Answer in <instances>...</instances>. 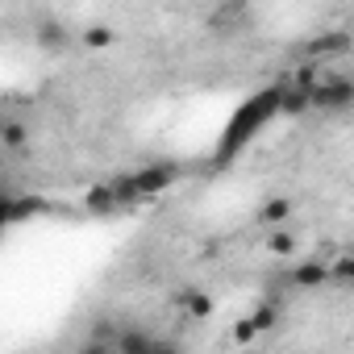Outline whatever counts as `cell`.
<instances>
[{"label": "cell", "mask_w": 354, "mask_h": 354, "mask_svg": "<svg viewBox=\"0 0 354 354\" xmlns=\"http://www.w3.org/2000/svg\"><path fill=\"white\" fill-rule=\"evenodd\" d=\"M329 279H337V283H350V279H354V259H350V254L333 259V263H329Z\"/></svg>", "instance_id": "cell-14"}, {"label": "cell", "mask_w": 354, "mask_h": 354, "mask_svg": "<svg viewBox=\"0 0 354 354\" xmlns=\"http://www.w3.org/2000/svg\"><path fill=\"white\" fill-rule=\"evenodd\" d=\"M321 75H325V71H321V63H317V59H308V63H300V67L292 71L288 88H296V92H313V88L321 84Z\"/></svg>", "instance_id": "cell-5"}, {"label": "cell", "mask_w": 354, "mask_h": 354, "mask_svg": "<svg viewBox=\"0 0 354 354\" xmlns=\"http://www.w3.org/2000/svg\"><path fill=\"white\" fill-rule=\"evenodd\" d=\"M350 100H354V84L346 80V75H321V84L308 92V109H329V113H342V109H350Z\"/></svg>", "instance_id": "cell-2"}, {"label": "cell", "mask_w": 354, "mask_h": 354, "mask_svg": "<svg viewBox=\"0 0 354 354\" xmlns=\"http://www.w3.org/2000/svg\"><path fill=\"white\" fill-rule=\"evenodd\" d=\"M288 283L292 288H321V283H329V263L325 259H304L288 271Z\"/></svg>", "instance_id": "cell-4"}, {"label": "cell", "mask_w": 354, "mask_h": 354, "mask_svg": "<svg viewBox=\"0 0 354 354\" xmlns=\"http://www.w3.org/2000/svg\"><path fill=\"white\" fill-rule=\"evenodd\" d=\"M0 125H5V121H0Z\"/></svg>", "instance_id": "cell-19"}, {"label": "cell", "mask_w": 354, "mask_h": 354, "mask_svg": "<svg viewBox=\"0 0 354 354\" xmlns=\"http://www.w3.org/2000/svg\"><path fill=\"white\" fill-rule=\"evenodd\" d=\"M180 308L192 313V317H209V313H213V300H209V292L188 288V292H180Z\"/></svg>", "instance_id": "cell-8"}, {"label": "cell", "mask_w": 354, "mask_h": 354, "mask_svg": "<svg viewBox=\"0 0 354 354\" xmlns=\"http://www.w3.org/2000/svg\"><path fill=\"white\" fill-rule=\"evenodd\" d=\"M175 175H180V167H175V162H150V167H138L129 175V184H133L138 201H150V196H158V192H167L175 184Z\"/></svg>", "instance_id": "cell-3"}, {"label": "cell", "mask_w": 354, "mask_h": 354, "mask_svg": "<svg viewBox=\"0 0 354 354\" xmlns=\"http://www.w3.org/2000/svg\"><path fill=\"white\" fill-rule=\"evenodd\" d=\"M26 138H30V129L21 121H5V125H0V142H5V146H26Z\"/></svg>", "instance_id": "cell-12"}, {"label": "cell", "mask_w": 354, "mask_h": 354, "mask_svg": "<svg viewBox=\"0 0 354 354\" xmlns=\"http://www.w3.org/2000/svg\"><path fill=\"white\" fill-rule=\"evenodd\" d=\"M271 113H279V88H271V92H263V96H254V100H246V104L238 109V117L230 121V129H225V138H221V146H217V158H234V154L250 142V133L263 129V121H267Z\"/></svg>", "instance_id": "cell-1"}, {"label": "cell", "mask_w": 354, "mask_h": 354, "mask_svg": "<svg viewBox=\"0 0 354 354\" xmlns=\"http://www.w3.org/2000/svg\"><path fill=\"white\" fill-rule=\"evenodd\" d=\"M146 354H184V350L175 346V342H162V337H154V346H150Z\"/></svg>", "instance_id": "cell-17"}, {"label": "cell", "mask_w": 354, "mask_h": 354, "mask_svg": "<svg viewBox=\"0 0 354 354\" xmlns=\"http://www.w3.org/2000/svg\"><path fill=\"white\" fill-rule=\"evenodd\" d=\"M308 109V92H296V88H279V113L288 117H300Z\"/></svg>", "instance_id": "cell-9"}, {"label": "cell", "mask_w": 354, "mask_h": 354, "mask_svg": "<svg viewBox=\"0 0 354 354\" xmlns=\"http://www.w3.org/2000/svg\"><path fill=\"white\" fill-rule=\"evenodd\" d=\"M267 246H271V254H292V250H296V238H292L288 230H271Z\"/></svg>", "instance_id": "cell-13"}, {"label": "cell", "mask_w": 354, "mask_h": 354, "mask_svg": "<svg viewBox=\"0 0 354 354\" xmlns=\"http://www.w3.org/2000/svg\"><path fill=\"white\" fill-rule=\"evenodd\" d=\"M38 42H42V46H63V42H67V34H63V26H42Z\"/></svg>", "instance_id": "cell-15"}, {"label": "cell", "mask_w": 354, "mask_h": 354, "mask_svg": "<svg viewBox=\"0 0 354 354\" xmlns=\"http://www.w3.org/2000/svg\"><path fill=\"white\" fill-rule=\"evenodd\" d=\"M75 354H117V350H113V342H96V337H84Z\"/></svg>", "instance_id": "cell-16"}, {"label": "cell", "mask_w": 354, "mask_h": 354, "mask_svg": "<svg viewBox=\"0 0 354 354\" xmlns=\"http://www.w3.org/2000/svg\"><path fill=\"white\" fill-rule=\"evenodd\" d=\"M84 205H88L92 213H109V209H117V205H113V192H109V184H100V188H88Z\"/></svg>", "instance_id": "cell-10"}, {"label": "cell", "mask_w": 354, "mask_h": 354, "mask_svg": "<svg viewBox=\"0 0 354 354\" xmlns=\"http://www.w3.org/2000/svg\"><path fill=\"white\" fill-rule=\"evenodd\" d=\"M84 46H92V50L113 46V30H109V26H88V30H84Z\"/></svg>", "instance_id": "cell-11"}, {"label": "cell", "mask_w": 354, "mask_h": 354, "mask_svg": "<svg viewBox=\"0 0 354 354\" xmlns=\"http://www.w3.org/2000/svg\"><path fill=\"white\" fill-rule=\"evenodd\" d=\"M9 221H13V201H9V196H0V230H5Z\"/></svg>", "instance_id": "cell-18"}, {"label": "cell", "mask_w": 354, "mask_h": 354, "mask_svg": "<svg viewBox=\"0 0 354 354\" xmlns=\"http://www.w3.org/2000/svg\"><path fill=\"white\" fill-rule=\"evenodd\" d=\"M288 217H292V201H288V196H271V201L259 209V221H263V225H275V230H283Z\"/></svg>", "instance_id": "cell-6"}, {"label": "cell", "mask_w": 354, "mask_h": 354, "mask_svg": "<svg viewBox=\"0 0 354 354\" xmlns=\"http://www.w3.org/2000/svg\"><path fill=\"white\" fill-rule=\"evenodd\" d=\"M275 321H279V304H275V300H263V304L246 317L250 333H267V329H275Z\"/></svg>", "instance_id": "cell-7"}]
</instances>
